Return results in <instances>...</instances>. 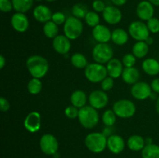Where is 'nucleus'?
I'll list each match as a JSON object with an SVG mask.
<instances>
[{
    "mask_svg": "<svg viewBox=\"0 0 159 158\" xmlns=\"http://www.w3.org/2000/svg\"><path fill=\"white\" fill-rule=\"evenodd\" d=\"M26 66L33 77L42 78L49 70V63L45 57L40 55H32L26 60Z\"/></svg>",
    "mask_w": 159,
    "mask_h": 158,
    "instance_id": "nucleus-1",
    "label": "nucleus"
},
{
    "mask_svg": "<svg viewBox=\"0 0 159 158\" xmlns=\"http://www.w3.org/2000/svg\"><path fill=\"white\" fill-rule=\"evenodd\" d=\"M85 144L92 153H100L107 147V136L103 133H91L85 137Z\"/></svg>",
    "mask_w": 159,
    "mask_h": 158,
    "instance_id": "nucleus-2",
    "label": "nucleus"
},
{
    "mask_svg": "<svg viewBox=\"0 0 159 158\" xmlns=\"http://www.w3.org/2000/svg\"><path fill=\"white\" fill-rule=\"evenodd\" d=\"M78 119L84 128L93 129L97 125L99 116L97 109L92 107L91 105H85L79 108Z\"/></svg>",
    "mask_w": 159,
    "mask_h": 158,
    "instance_id": "nucleus-3",
    "label": "nucleus"
},
{
    "mask_svg": "<svg viewBox=\"0 0 159 158\" xmlns=\"http://www.w3.org/2000/svg\"><path fill=\"white\" fill-rule=\"evenodd\" d=\"M108 75L107 67L99 63L89 64L85 68V77L92 83L102 82Z\"/></svg>",
    "mask_w": 159,
    "mask_h": 158,
    "instance_id": "nucleus-4",
    "label": "nucleus"
},
{
    "mask_svg": "<svg viewBox=\"0 0 159 158\" xmlns=\"http://www.w3.org/2000/svg\"><path fill=\"white\" fill-rule=\"evenodd\" d=\"M64 35L69 40H74L81 37L83 32V24L79 19L75 16L67 18L64 24Z\"/></svg>",
    "mask_w": 159,
    "mask_h": 158,
    "instance_id": "nucleus-5",
    "label": "nucleus"
},
{
    "mask_svg": "<svg viewBox=\"0 0 159 158\" xmlns=\"http://www.w3.org/2000/svg\"><path fill=\"white\" fill-rule=\"evenodd\" d=\"M113 110L119 118L129 119L134 116L136 112V105L132 101L128 99H120L114 102Z\"/></svg>",
    "mask_w": 159,
    "mask_h": 158,
    "instance_id": "nucleus-6",
    "label": "nucleus"
},
{
    "mask_svg": "<svg viewBox=\"0 0 159 158\" xmlns=\"http://www.w3.org/2000/svg\"><path fill=\"white\" fill-rule=\"evenodd\" d=\"M92 55L95 62L104 64L113 59V50L107 43H98L93 47Z\"/></svg>",
    "mask_w": 159,
    "mask_h": 158,
    "instance_id": "nucleus-7",
    "label": "nucleus"
},
{
    "mask_svg": "<svg viewBox=\"0 0 159 158\" xmlns=\"http://www.w3.org/2000/svg\"><path fill=\"white\" fill-rule=\"evenodd\" d=\"M128 33L130 37L137 41H145L150 36V31L147 24L143 21H134L130 24Z\"/></svg>",
    "mask_w": 159,
    "mask_h": 158,
    "instance_id": "nucleus-8",
    "label": "nucleus"
},
{
    "mask_svg": "<svg viewBox=\"0 0 159 158\" xmlns=\"http://www.w3.org/2000/svg\"><path fill=\"white\" fill-rule=\"evenodd\" d=\"M58 141L52 134L46 133L43 135L40 139V148L46 155H54L58 150Z\"/></svg>",
    "mask_w": 159,
    "mask_h": 158,
    "instance_id": "nucleus-9",
    "label": "nucleus"
},
{
    "mask_svg": "<svg viewBox=\"0 0 159 158\" xmlns=\"http://www.w3.org/2000/svg\"><path fill=\"white\" fill-rule=\"evenodd\" d=\"M89 105L96 109H101L105 108L109 102V98L106 91L102 90H95L89 95Z\"/></svg>",
    "mask_w": 159,
    "mask_h": 158,
    "instance_id": "nucleus-10",
    "label": "nucleus"
},
{
    "mask_svg": "<svg viewBox=\"0 0 159 158\" xmlns=\"http://www.w3.org/2000/svg\"><path fill=\"white\" fill-rule=\"evenodd\" d=\"M130 93L135 99L145 100L150 98L152 93V89L149 84L144 81H138L132 85Z\"/></svg>",
    "mask_w": 159,
    "mask_h": 158,
    "instance_id": "nucleus-11",
    "label": "nucleus"
},
{
    "mask_svg": "<svg viewBox=\"0 0 159 158\" xmlns=\"http://www.w3.org/2000/svg\"><path fill=\"white\" fill-rule=\"evenodd\" d=\"M23 125L25 129L30 133H37L41 127V116L36 111L31 112L25 118Z\"/></svg>",
    "mask_w": 159,
    "mask_h": 158,
    "instance_id": "nucleus-12",
    "label": "nucleus"
},
{
    "mask_svg": "<svg viewBox=\"0 0 159 158\" xmlns=\"http://www.w3.org/2000/svg\"><path fill=\"white\" fill-rule=\"evenodd\" d=\"M136 13L138 18L142 21H148L155 14V8L154 6L148 0L140 2L136 8Z\"/></svg>",
    "mask_w": 159,
    "mask_h": 158,
    "instance_id": "nucleus-13",
    "label": "nucleus"
},
{
    "mask_svg": "<svg viewBox=\"0 0 159 158\" xmlns=\"http://www.w3.org/2000/svg\"><path fill=\"white\" fill-rule=\"evenodd\" d=\"M102 17L104 21L108 24L116 25L122 20V12L116 6H108L102 12Z\"/></svg>",
    "mask_w": 159,
    "mask_h": 158,
    "instance_id": "nucleus-14",
    "label": "nucleus"
},
{
    "mask_svg": "<svg viewBox=\"0 0 159 158\" xmlns=\"http://www.w3.org/2000/svg\"><path fill=\"white\" fill-rule=\"evenodd\" d=\"M52 46L57 54H67L71 47V40L65 35H57L53 39Z\"/></svg>",
    "mask_w": 159,
    "mask_h": 158,
    "instance_id": "nucleus-15",
    "label": "nucleus"
},
{
    "mask_svg": "<svg viewBox=\"0 0 159 158\" xmlns=\"http://www.w3.org/2000/svg\"><path fill=\"white\" fill-rule=\"evenodd\" d=\"M11 25L16 32L24 33L29 28V20L23 12H16L11 18Z\"/></svg>",
    "mask_w": 159,
    "mask_h": 158,
    "instance_id": "nucleus-16",
    "label": "nucleus"
},
{
    "mask_svg": "<svg viewBox=\"0 0 159 158\" xmlns=\"http://www.w3.org/2000/svg\"><path fill=\"white\" fill-rule=\"evenodd\" d=\"M107 148L114 154L122 153L125 148L124 139L119 135L112 134L107 138Z\"/></svg>",
    "mask_w": 159,
    "mask_h": 158,
    "instance_id": "nucleus-17",
    "label": "nucleus"
},
{
    "mask_svg": "<svg viewBox=\"0 0 159 158\" xmlns=\"http://www.w3.org/2000/svg\"><path fill=\"white\" fill-rule=\"evenodd\" d=\"M93 37L98 43H108L112 37V32L107 26L99 24L93 29Z\"/></svg>",
    "mask_w": 159,
    "mask_h": 158,
    "instance_id": "nucleus-18",
    "label": "nucleus"
},
{
    "mask_svg": "<svg viewBox=\"0 0 159 158\" xmlns=\"http://www.w3.org/2000/svg\"><path fill=\"white\" fill-rule=\"evenodd\" d=\"M52 15L53 13L50 8L44 5L37 6L33 11V15L34 19L39 23H46L47 22L51 21Z\"/></svg>",
    "mask_w": 159,
    "mask_h": 158,
    "instance_id": "nucleus-19",
    "label": "nucleus"
},
{
    "mask_svg": "<svg viewBox=\"0 0 159 158\" xmlns=\"http://www.w3.org/2000/svg\"><path fill=\"white\" fill-rule=\"evenodd\" d=\"M124 64L122 61L116 58H113L107 64V70L108 75L112 78L116 79L122 75L124 71Z\"/></svg>",
    "mask_w": 159,
    "mask_h": 158,
    "instance_id": "nucleus-20",
    "label": "nucleus"
},
{
    "mask_svg": "<svg viewBox=\"0 0 159 158\" xmlns=\"http://www.w3.org/2000/svg\"><path fill=\"white\" fill-rule=\"evenodd\" d=\"M121 77L125 83L128 85H134L135 83L138 82L140 78V73L139 71L134 67L124 68Z\"/></svg>",
    "mask_w": 159,
    "mask_h": 158,
    "instance_id": "nucleus-21",
    "label": "nucleus"
},
{
    "mask_svg": "<svg viewBox=\"0 0 159 158\" xmlns=\"http://www.w3.org/2000/svg\"><path fill=\"white\" fill-rule=\"evenodd\" d=\"M142 69L148 75H158L159 74V61L154 58L146 59L142 63Z\"/></svg>",
    "mask_w": 159,
    "mask_h": 158,
    "instance_id": "nucleus-22",
    "label": "nucleus"
},
{
    "mask_svg": "<svg viewBox=\"0 0 159 158\" xmlns=\"http://www.w3.org/2000/svg\"><path fill=\"white\" fill-rule=\"evenodd\" d=\"M88 99L89 98H87L86 94L82 90H75L73 91L70 98L71 105L79 108L85 106Z\"/></svg>",
    "mask_w": 159,
    "mask_h": 158,
    "instance_id": "nucleus-23",
    "label": "nucleus"
},
{
    "mask_svg": "<svg viewBox=\"0 0 159 158\" xmlns=\"http://www.w3.org/2000/svg\"><path fill=\"white\" fill-rule=\"evenodd\" d=\"M127 147L133 151H140L145 147V139L140 135H132L127 139Z\"/></svg>",
    "mask_w": 159,
    "mask_h": 158,
    "instance_id": "nucleus-24",
    "label": "nucleus"
},
{
    "mask_svg": "<svg viewBox=\"0 0 159 158\" xmlns=\"http://www.w3.org/2000/svg\"><path fill=\"white\" fill-rule=\"evenodd\" d=\"M112 41L113 43L118 45V46H122V45L126 44L129 40V35L124 29L121 28H117L115 29L112 32Z\"/></svg>",
    "mask_w": 159,
    "mask_h": 158,
    "instance_id": "nucleus-25",
    "label": "nucleus"
},
{
    "mask_svg": "<svg viewBox=\"0 0 159 158\" xmlns=\"http://www.w3.org/2000/svg\"><path fill=\"white\" fill-rule=\"evenodd\" d=\"M149 51V45L145 41H138L134 43L132 48V54L137 58H143Z\"/></svg>",
    "mask_w": 159,
    "mask_h": 158,
    "instance_id": "nucleus-26",
    "label": "nucleus"
},
{
    "mask_svg": "<svg viewBox=\"0 0 159 158\" xmlns=\"http://www.w3.org/2000/svg\"><path fill=\"white\" fill-rule=\"evenodd\" d=\"M12 2L14 10L23 13L28 12L34 4V0H12Z\"/></svg>",
    "mask_w": 159,
    "mask_h": 158,
    "instance_id": "nucleus-27",
    "label": "nucleus"
},
{
    "mask_svg": "<svg viewBox=\"0 0 159 158\" xmlns=\"http://www.w3.org/2000/svg\"><path fill=\"white\" fill-rule=\"evenodd\" d=\"M71 63L73 67L79 69H85L88 64L85 56L81 53H75L71 57Z\"/></svg>",
    "mask_w": 159,
    "mask_h": 158,
    "instance_id": "nucleus-28",
    "label": "nucleus"
},
{
    "mask_svg": "<svg viewBox=\"0 0 159 158\" xmlns=\"http://www.w3.org/2000/svg\"><path fill=\"white\" fill-rule=\"evenodd\" d=\"M142 158H159V146L157 144L145 145L141 150Z\"/></svg>",
    "mask_w": 159,
    "mask_h": 158,
    "instance_id": "nucleus-29",
    "label": "nucleus"
},
{
    "mask_svg": "<svg viewBox=\"0 0 159 158\" xmlns=\"http://www.w3.org/2000/svg\"><path fill=\"white\" fill-rule=\"evenodd\" d=\"M43 32L48 38L54 39L58 34V26L51 20L48 21L43 25Z\"/></svg>",
    "mask_w": 159,
    "mask_h": 158,
    "instance_id": "nucleus-30",
    "label": "nucleus"
},
{
    "mask_svg": "<svg viewBox=\"0 0 159 158\" xmlns=\"http://www.w3.org/2000/svg\"><path fill=\"white\" fill-rule=\"evenodd\" d=\"M43 88V84L40 79L33 77L27 84V90L30 94H37L42 91Z\"/></svg>",
    "mask_w": 159,
    "mask_h": 158,
    "instance_id": "nucleus-31",
    "label": "nucleus"
},
{
    "mask_svg": "<svg viewBox=\"0 0 159 158\" xmlns=\"http://www.w3.org/2000/svg\"><path fill=\"white\" fill-rule=\"evenodd\" d=\"M88 9L86 6L82 3H77V4L74 5L71 8V13H72L73 16L76 17V18L82 20V19H85V15L88 13Z\"/></svg>",
    "mask_w": 159,
    "mask_h": 158,
    "instance_id": "nucleus-32",
    "label": "nucleus"
},
{
    "mask_svg": "<svg viewBox=\"0 0 159 158\" xmlns=\"http://www.w3.org/2000/svg\"><path fill=\"white\" fill-rule=\"evenodd\" d=\"M102 120L104 125L107 127L113 126L116 121V115L113 109H107L103 112Z\"/></svg>",
    "mask_w": 159,
    "mask_h": 158,
    "instance_id": "nucleus-33",
    "label": "nucleus"
},
{
    "mask_svg": "<svg viewBox=\"0 0 159 158\" xmlns=\"http://www.w3.org/2000/svg\"><path fill=\"white\" fill-rule=\"evenodd\" d=\"M85 20L88 26L94 28L95 26H98L99 24L100 18H99V15H98V12H95V11L94 12L93 11H89L88 13L85 15Z\"/></svg>",
    "mask_w": 159,
    "mask_h": 158,
    "instance_id": "nucleus-34",
    "label": "nucleus"
},
{
    "mask_svg": "<svg viewBox=\"0 0 159 158\" xmlns=\"http://www.w3.org/2000/svg\"><path fill=\"white\" fill-rule=\"evenodd\" d=\"M137 57L133 54H126L123 57L122 63L125 68H132L136 64Z\"/></svg>",
    "mask_w": 159,
    "mask_h": 158,
    "instance_id": "nucleus-35",
    "label": "nucleus"
},
{
    "mask_svg": "<svg viewBox=\"0 0 159 158\" xmlns=\"http://www.w3.org/2000/svg\"><path fill=\"white\" fill-rule=\"evenodd\" d=\"M147 26L150 33H158L159 32V20L156 17H152L147 21Z\"/></svg>",
    "mask_w": 159,
    "mask_h": 158,
    "instance_id": "nucleus-36",
    "label": "nucleus"
},
{
    "mask_svg": "<svg viewBox=\"0 0 159 158\" xmlns=\"http://www.w3.org/2000/svg\"><path fill=\"white\" fill-rule=\"evenodd\" d=\"M79 108L74 105H69L65 109V115L67 118L70 119H74L79 117Z\"/></svg>",
    "mask_w": 159,
    "mask_h": 158,
    "instance_id": "nucleus-37",
    "label": "nucleus"
},
{
    "mask_svg": "<svg viewBox=\"0 0 159 158\" xmlns=\"http://www.w3.org/2000/svg\"><path fill=\"white\" fill-rule=\"evenodd\" d=\"M66 20V16H65V14L61 12H54V13H53L52 18H51V21H53L54 23H56L57 26L65 24Z\"/></svg>",
    "mask_w": 159,
    "mask_h": 158,
    "instance_id": "nucleus-38",
    "label": "nucleus"
},
{
    "mask_svg": "<svg viewBox=\"0 0 159 158\" xmlns=\"http://www.w3.org/2000/svg\"><path fill=\"white\" fill-rule=\"evenodd\" d=\"M113 85H114V81H113V78H112L110 76L106 77L101 82V88H102V91H110L113 88Z\"/></svg>",
    "mask_w": 159,
    "mask_h": 158,
    "instance_id": "nucleus-39",
    "label": "nucleus"
},
{
    "mask_svg": "<svg viewBox=\"0 0 159 158\" xmlns=\"http://www.w3.org/2000/svg\"><path fill=\"white\" fill-rule=\"evenodd\" d=\"M13 9L12 0H0V10L2 12H9Z\"/></svg>",
    "mask_w": 159,
    "mask_h": 158,
    "instance_id": "nucleus-40",
    "label": "nucleus"
},
{
    "mask_svg": "<svg viewBox=\"0 0 159 158\" xmlns=\"http://www.w3.org/2000/svg\"><path fill=\"white\" fill-rule=\"evenodd\" d=\"M92 6H93V8L95 12H102V13L105 10L106 7H107L103 0H94Z\"/></svg>",
    "mask_w": 159,
    "mask_h": 158,
    "instance_id": "nucleus-41",
    "label": "nucleus"
},
{
    "mask_svg": "<svg viewBox=\"0 0 159 158\" xmlns=\"http://www.w3.org/2000/svg\"><path fill=\"white\" fill-rule=\"evenodd\" d=\"M10 108V104H9V101L6 99H5L4 97L0 98V109L2 112H5L9 111V109Z\"/></svg>",
    "mask_w": 159,
    "mask_h": 158,
    "instance_id": "nucleus-42",
    "label": "nucleus"
},
{
    "mask_svg": "<svg viewBox=\"0 0 159 158\" xmlns=\"http://www.w3.org/2000/svg\"><path fill=\"white\" fill-rule=\"evenodd\" d=\"M151 88H152V91L159 94V78H155L151 83Z\"/></svg>",
    "mask_w": 159,
    "mask_h": 158,
    "instance_id": "nucleus-43",
    "label": "nucleus"
},
{
    "mask_svg": "<svg viewBox=\"0 0 159 158\" xmlns=\"http://www.w3.org/2000/svg\"><path fill=\"white\" fill-rule=\"evenodd\" d=\"M112 2L116 6H122L124 4H126L127 2V0H111Z\"/></svg>",
    "mask_w": 159,
    "mask_h": 158,
    "instance_id": "nucleus-44",
    "label": "nucleus"
},
{
    "mask_svg": "<svg viewBox=\"0 0 159 158\" xmlns=\"http://www.w3.org/2000/svg\"><path fill=\"white\" fill-rule=\"evenodd\" d=\"M6 59L3 57V55L0 56V69H2L6 65Z\"/></svg>",
    "mask_w": 159,
    "mask_h": 158,
    "instance_id": "nucleus-45",
    "label": "nucleus"
},
{
    "mask_svg": "<svg viewBox=\"0 0 159 158\" xmlns=\"http://www.w3.org/2000/svg\"><path fill=\"white\" fill-rule=\"evenodd\" d=\"M145 42H146V43H147L148 45H152V43H154V39L152 38V37H150V36H149V37H148V38L145 40Z\"/></svg>",
    "mask_w": 159,
    "mask_h": 158,
    "instance_id": "nucleus-46",
    "label": "nucleus"
},
{
    "mask_svg": "<svg viewBox=\"0 0 159 158\" xmlns=\"http://www.w3.org/2000/svg\"><path fill=\"white\" fill-rule=\"evenodd\" d=\"M148 1L150 2L153 6H159V0H148Z\"/></svg>",
    "mask_w": 159,
    "mask_h": 158,
    "instance_id": "nucleus-47",
    "label": "nucleus"
},
{
    "mask_svg": "<svg viewBox=\"0 0 159 158\" xmlns=\"http://www.w3.org/2000/svg\"><path fill=\"white\" fill-rule=\"evenodd\" d=\"M155 108H156V112H158V114L159 115V96L158 97L156 100V105H155Z\"/></svg>",
    "mask_w": 159,
    "mask_h": 158,
    "instance_id": "nucleus-48",
    "label": "nucleus"
},
{
    "mask_svg": "<svg viewBox=\"0 0 159 158\" xmlns=\"http://www.w3.org/2000/svg\"><path fill=\"white\" fill-rule=\"evenodd\" d=\"M145 143L146 145H148V144L152 143V138H146L145 139Z\"/></svg>",
    "mask_w": 159,
    "mask_h": 158,
    "instance_id": "nucleus-49",
    "label": "nucleus"
},
{
    "mask_svg": "<svg viewBox=\"0 0 159 158\" xmlns=\"http://www.w3.org/2000/svg\"><path fill=\"white\" fill-rule=\"evenodd\" d=\"M45 1L50 2H54V1H56V0H45Z\"/></svg>",
    "mask_w": 159,
    "mask_h": 158,
    "instance_id": "nucleus-50",
    "label": "nucleus"
},
{
    "mask_svg": "<svg viewBox=\"0 0 159 158\" xmlns=\"http://www.w3.org/2000/svg\"><path fill=\"white\" fill-rule=\"evenodd\" d=\"M36 1H37V2H40V1H42V0H36Z\"/></svg>",
    "mask_w": 159,
    "mask_h": 158,
    "instance_id": "nucleus-51",
    "label": "nucleus"
}]
</instances>
